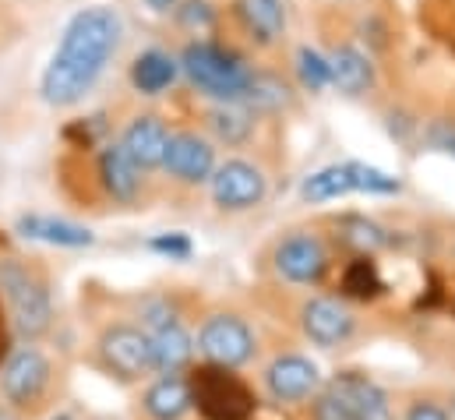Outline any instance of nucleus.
Segmentation results:
<instances>
[{
    "label": "nucleus",
    "mask_w": 455,
    "mask_h": 420,
    "mask_svg": "<svg viewBox=\"0 0 455 420\" xmlns=\"http://www.w3.org/2000/svg\"><path fill=\"white\" fill-rule=\"evenodd\" d=\"M152 343V368L156 375H184L195 360V335L184 328V321H170L156 332H148Z\"/></svg>",
    "instance_id": "nucleus-14"
},
{
    "label": "nucleus",
    "mask_w": 455,
    "mask_h": 420,
    "mask_svg": "<svg viewBox=\"0 0 455 420\" xmlns=\"http://www.w3.org/2000/svg\"><path fill=\"white\" fill-rule=\"evenodd\" d=\"M403 420H452V414H449L445 403H435V400H413V403L406 407Z\"/></svg>",
    "instance_id": "nucleus-31"
},
{
    "label": "nucleus",
    "mask_w": 455,
    "mask_h": 420,
    "mask_svg": "<svg viewBox=\"0 0 455 420\" xmlns=\"http://www.w3.org/2000/svg\"><path fill=\"white\" fill-rule=\"evenodd\" d=\"M0 301L21 339H39L53 325V297L39 272L18 258H0Z\"/></svg>",
    "instance_id": "nucleus-3"
},
{
    "label": "nucleus",
    "mask_w": 455,
    "mask_h": 420,
    "mask_svg": "<svg viewBox=\"0 0 455 420\" xmlns=\"http://www.w3.org/2000/svg\"><path fill=\"white\" fill-rule=\"evenodd\" d=\"M195 353H202L205 364L240 371L258 357V335L240 315L216 311L202 321L198 339H195Z\"/></svg>",
    "instance_id": "nucleus-5"
},
{
    "label": "nucleus",
    "mask_w": 455,
    "mask_h": 420,
    "mask_svg": "<svg viewBox=\"0 0 455 420\" xmlns=\"http://www.w3.org/2000/svg\"><path fill=\"white\" fill-rule=\"evenodd\" d=\"M261 389L279 407H300L322 392V368L304 353H279L265 364Z\"/></svg>",
    "instance_id": "nucleus-7"
},
{
    "label": "nucleus",
    "mask_w": 455,
    "mask_h": 420,
    "mask_svg": "<svg viewBox=\"0 0 455 420\" xmlns=\"http://www.w3.org/2000/svg\"><path fill=\"white\" fill-rule=\"evenodd\" d=\"M0 420H14V414H11V410H4V407H0Z\"/></svg>",
    "instance_id": "nucleus-33"
},
{
    "label": "nucleus",
    "mask_w": 455,
    "mask_h": 420,
    "mask_svg": "<svg viewBox=\"0 0 455 420\" xmlns=\"http://www.w3.org/2000/svg\"><path fill=\"white\" fill-rule=\"evenodd\" d=\"M141 410L148 420H184L191 407V389H188V375H159L145 396H141Z\"/></svg>",
    "instance_id": "nucleus-15"
},
{
    "label": "nucleus",
    "mask_w": 455,
    "mask_h": 420,
    "mask_svg": "<svg viewBox=\"0 0 455 420\" xmlns=\"http://www.w3.org/2000/svg\"><path fill=\"white\" fill-rule=\"evenodd\" d=\"M166 141H170V131H166L163 117H156V113L134 117V120L124 127V134H120V149L131 156V163H134L141 174L163 166Z\"/></svg>",
    "instance_id": "nucleus-13"
},
{
    "label": "nucleus",
    "mask_w": 455,
    "mask_h": 420,
    "mask_svg": "<svg viewBox=\"0 0 455 420\" xmlns=\"http://www.w3.org/2000/svg\"><path fill=\"white\" fill-rule=\"evenodd\" d=\"M148 251H156V254H163L170 262H188L191 251H195V244H191L188 233H159V237L148 240Z\"/></svg>",
    "instance_id": "nucleus-29"
},
{
    "label": "nucleus",
    "mask_w": 455,
    "mask_h": 420,
    "mask_svg": "<svg viewBox=\"0 0 455 420\" xmlns=\"http://www.w3.org/2000/svg\"><path fill=\"white\" fill-rule=\"evenodd\" d=\"M163 170L180 184H205L216 174V149L198 131H173L163 152Z\"/></svg>",
    "instance_id": "nucleus-12"
},
{
    "label": "nucleus",
    "mask_w": 455,
    "mask_h": 420,
    "mask_svg": "<svg viewBox=\"0 0 455 420\" xmlns=\"http://www.w3.org/2000/svg\"><path fill=\"white\" fill-rule=\"evenodd\" d=\"M342 294L353 301H378L385 294V279L378 272V262L367 254H356L346 269H342Z\"/></svg>",
    "instance_id": "nucleus-23"
},
{
    "label": "nucleus",
    "mask_w": 455,
    "mask_h": 420,
    "mask_svg": "<svg viewBox=\"0 0 455 420\" xmlns=\"http://www.w3.org/2000/svg\"><path fill=\"white\" fill-rule=\"evenodd\" d=\"M18 233L28 240L50 244V247H89L96 240L92 230H85L71 219H53V215H36V212L18 219Z\"/></svg>",
    "instance_id": "nucleus-17"
},
{
    "label": "nucleus",
    "mask_w": 455,
    "mask_h": 420,
    "mask_svg": "<svg viewBox=\"0 0 455 420\" xmlns=\"http://www.w3.org/2000/svg\"><path fill=\"white\" fill-rule=\"evenodd\" d=\"M50 378H53V368H50L46 353L39 346L25 343V346L11 350L0 364V396L11 410H28L46 396Z\"/></svg>",
    "instance_id": "nucleus-6"
},
{
    "label": "nucleus",
    "mask_w": 455,
    "mask_h": 420,
    "mask_svg": "<svg viewBox=\"0 0 455 420\" xmlns=\"http://www.w3.org/2000/svg\"><path fill=\"white\" fill-rule=\"evenodd\" d=\"M120 36H124V21L114 7H82L64 25L60 46L39 78L43 103L57 109L82 103L107 71V64L114 61Z\"/></svg>",
    "instance_id": "nucleus-1"
},
{
    "label": "nucleus",
    "mask_w": 455,
    "mask_h": 420,
    "mask_svg": "<svg viewBox=\"0 0 455 420\" xmlns=\"http://www.w3.org/2000/svg\"><path fill=\"white\" fill-rule=\"evenodd\" d=\"M300 332L311 346L318 350H336V346H346L356 332V315L336 301V297H307L300 304Z\"/></svg>",
    "instance_id": "nucleus-11"
},
{
    "label": "nucleus",
    "mask_w": 455,
    "mask_h": 420,
    "mask_svg": "<svg viewBox=\"0 0 455 420\" xmlns=\"http://www.w3.org/2000/svg\"><path fill=\"white\" fill-rule=\"evenodd\" d=\"M349 166H353V184L363 195H399L403 191L399 177H392V174H385L371 163H349Z\"/></svg>",
    "instance_id": "nucleus-28"
},
{
    "label": "nucleus",
    "mask_w": 455,
    "mask_h": 420,
    "mask_svg": "<svg viewBox=\"0 0 455 420\" xmlns=\"http://www.w3.org/2000/svg\"><path fill=\"white\" fill-rule=\"evenodd\" d=\"M57 420H68V417H57Z\"/></svg>",
    "instance_id": "nucleus-37"
},
{
    "label": "nucleus",
    "mask_w": 455,
    "mask_h": 420,
    "mask_svg": "<svg viewBox=\"0 0 455 420\" xmlns=\"http://www.w3.org/2000/svg\"><path fill=\"white\" fill-rule=\"evenodd\" d=\"M356 184H353V166L349 163H332V166H322L315 170L304 184H300V198L311 202V206H322V202H336L353 195Z\"/></svg>",
    "instance_id": "nucleus-22"
},
{
    "label": "nucleus",
    "mask_w": 455,
    "mask_h": 420,
    "mask_svg": "<svg viewBox=\"0 0 455 420\" xmlns=\"http://www.w3.org/2000/svg\"><path fill=\"white\" fill-rule=\"evenodd\" d=\"M329 68H332V85L342 96H363L374 85V64L356 46H339L329 57Z\"/></svg>",
    "instance_id": "nucleus-21"
},
{
    "label": "nucleus",
    "mask_w": 455,
    "mask_h": 420,
    "mask_svg": "<svg viewBox=\"0 0 455 420\" xmlns=\"http://www.w3.org/2000/svg\"><path fill=\"white\" fill-rule=\"evenodd\" d=\"M180 75V64L166 53V50H145L134 57L131 64V85L141 93V96H159L163 89H170Z\"/></svg>",
    "instance_id": "nucleus-20"
},
{
    "label": "nucleus",
    "mask_w": 455,
    "mask_h": 420,
    "mask_svg": "<svg viewBox=\"0 0 455 420\" xmlns=\"http://www.w3.org/2000/svg\"><path fill=\"white\" fill-rule=\"evenodd\" d=\"M209 184H212V202L223 212L258 209L268 195V181H265L261 166H254L247 159H227L223 166H216Z\"/></svg>",
    "instance_id": "nucleus-10"
},
{
    "label": "nucleus",
    "mask_w": 455,
    "mask_h": 420,
    "mask_svg": "<svg viewBox=\"0 0 455 420\" xmlns=\"http://www.w3.org/2000/svg\"><path fill=\"white\" fill-rule=\"evenodd\" d=\"M297 78L307 93H322L332 85V68H329V57H322L318 50L311 46H300L297 53Z\"/></svg>",
    "instance_id": "nucleus-27"
},
{
    "label": "nucleus",
    "mask_w": 455,
    "mask_h": 420,
    "mask_svg": "<svg viewBox=\"0 0 455 420\" xmlns=\"http://www.w3.org/2000/svg\"><path fill=\"white\" fill-rule=\"evenodd\" d=\"M342 240L349 244V247H356V254H374V251H381L385 244H388V233L374 222V219H363V215H346L342 219Z\"/></svg>",
    "instance_id": "nucleus-25"
},
{
    "label": "nucleus",
    "mask_w": 455,
    "mask_h": 420,
    "mask_svg": "<svg viewBox=\"0 0 455 420\" xmlns=\"http://www.w3.org/2000/svg\"><path fill=\"white\" fill-rule=\"evenodd\" d=\"M209 127L223 145H243L254 131V113L243 103H220L209 113Z\"/></svg>",
    "instance_id": "nucleus-24"
},
{
    "label": "nucleus",
    "mask_w": 455,
    "mask_h": 420,
    "mask_svg": "<svg viewBox=\"0 0 455 420\" xmlns=\"http://www.w3.org/2000/svg\"><path fill=\"white\" fill-rule=\"evenodd\" d=\"M449 414H452V420H455V392H452V403H449Z\"/></svg>",
    "instance_id": "nucleus-36"
},
{
    "label": "nucleus",
    "mask_w": 455,
    "mask_h": 420,
    "mask_svg": "<svg viewBox=\"0 0 455 420\" xmlns=\"http://www.w3.org/2000/svg\"><path fill=\"white\" fill-rule=\"evenodd\" d=\"M336 382L342 385V392L349 396L356 420H395L388 392L374 378H367L360 371H342V375H336Z\"/></svg>",
    "instance_id": "nucleus-19"
},
{
    "label": "nucleus",
    "mask_w": 455,
    "mask_h": 420,
    "mask_svg": "<svg viewBox=\"0 0 455 420\" xmlns=\"http://www.w3.org/2000/svg\"><path fill=\"white\" fill-rule=\"evenodd\" d=\"M0 357H4V321H0Z\"/></svg>",
    "instance_id": "nucleus-34"
},
{
    "label": "nucleus",
    "mask_w": 455,
    "mask_h": 420,
    "mask_svg": "<svg viewBox=\"0 0 455 420\" xmlns=\"http://www.w3.org/2000/svg\"><path fill=\"white\" fill-rule=\"evenodd\" d=\"M180 68L198 93H205L209 100H220V103H243L251 78H254V71L233 50L209 43V39L188 43L180 53Z\"/></svg>",
    "instance_id": "nucleus-2"
},
{
    "label": "nucleus",
    "mask_w": 455,
    "mask_h": 420,
    "mask_svg": "<svg viewBox=\"0 0 455 420\" xmlns=\"http://www.w3.org/2000/svg\"><path fill=\"white\" fill-rule=\"evenodd\" d=\"M100 181L107 188V195L120 202V206H131L141 191V170L131 163V156L120 149V141L114 145H103L100 152Z\"/></svg>",
    "instance_id": "nucleus-16"
},
{
    "label": "nucleus",
    "mask_w": 455,
    "mask_h": 420,
    "mask_svg": "<svg viewBox=\"0 0 455 420\" xmlns=\"http://www.w3.org/2000/svg\"><path fill=\"white\" fill-rule=\"evenodd\" d=\"M445 149H449V152H455V138H449V141H445Z\"/></svg>",
    "instance_id": "nucleus-35"
},
{
    "label": "nucleus",
    "mask_w": 455,
    "mask_h": 420,
    "mask_svg": "<svg viewBox=\"0 0 455 420\" xmlns=\"http://www.w3.org/2000/svg\"><path fill=\"white\" fill-rule=\"evenodd\" d=\"M188 389H191V407L205 420H254L258 410L254 389L229 368L216 364L191 368Z\"/></svg>",
    "instance_id": "nucleus-4"
},
{
    "label": "nucleus",
    "mask_w": 455,
    "mask_h": 420,
    "mask_svg": "<svg viewBox=\"0 0 455 420\" xmlns=\"http://www.w3.org/2000/svg\"><path fill=\"white\" fill-rule=\"evenodd\" d=\"M177 14H180V21L184 25H191V28H209L212 25V7H209V0H184V7H177Z\"/></svg>",
    "instance_id": "nucleus-30"
},
{
    "label": "nucleus",
    "mask_w": 455,
    "mask_h": 420,
    "mask_svg": "<svg viewBox=\"0 0 455 420\" xmlns=\"http://www.w3.org/2000/svg\"><path fill=\"white\" fill-rule=\"evenodd\" d=\"M329 247L318 233H290L275 244L272 251V265L279 272V279L293 283V287H318L329 272Z\"/></svg>",
    "instance_id": "nucleus-9"
},
{
    "label": "nucleus",
    "mask_w": 455,
    "mask_h": 420,
    "mask_svg": "<svg viewBox=\"0 0 455 420\" xmlns=\"http://www.w3.org/2000/svg\"><path fill=\"white\" fill-rule=\"evenodd\" d=\"M240 25L247 28V36L261 46H272L283 39L286 32V11H283V0H236L233 4Z\"/></svg>",
    "instance_id": "nucleus-18"
},
{
    "label": "nucleus",
    "mask_w": 455,
    "mask_h": 420,
    "mask_svg": "<svg viewBox=\"0 0 455 420\" xmlns=\"http://www.w3.org/2000/svg\"><path fill=\"white\" fill-rule=\"evenodd\" d=\"M184 0H145V7L148 11H156V14H166V11H177Z\"/></svg>",
    "instance_id": "nucleus-32"
},
{
    "label": "nucleus",
    "mask_w": 455,
    "mask_h": 420,
    "mask_svg": "<svg viewBox=\"0 0 455 420\" xmlns=\"http://www.w3.org/2000/svg\"><path fill=\"white\" fill-rule=\"evenodd\" d=\"M100 360L120 382H141V378H148L156 371L152 368L148 332L141 325H127V321H116L110 328H103V335H100Z\"/></svg>",
    "instance_id": "nucleus-8"
},
{
    "label": "nucleus",
    "mask_w": 455,
    "mask_h": 420,
    "mask_svg": "<svg viewBox=\"0 0 455 420\" xmlns=\"http://www.w3.org/2000/svg\"><path fill=\"white\" fill-rule=\"evenodd\" d=\"M311 420H356L353 403L336 378L329 385H322V392L311 400Z\"/></svg>",
    "instance_id": "nucleus-26"
}]
</instances>
